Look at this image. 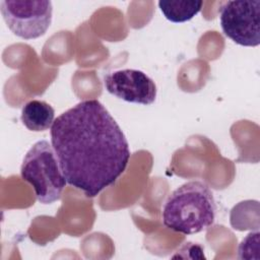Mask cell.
I'll list each match as a JSON object with an SVG mask.
<instances>
[{"label":"cell","instance_id":"obj_1","mask_svg":"<svg viewBox=\"0 0 260 260\" xmlns=\"http://www.w3.org/2000/svg\"><path fill=\"white\" fill-rule=\"evenodd\" d=\"M51 144L67 184L92 198L125 172L131 151L122 129L98 100H85L55 119Z\"/></svg>","mask_w":260,"mask_h":260},{"label":"cell","instance_id":"obj_2","mask_svg":"<svg viewBox=\"0 0 260 260\" xmlns=\"http://www.w3.org/2000/svg\"><path fill=\"white\" fill-rule=\"evenodd\" d=\"M216 205L209 187L200 181H189L168 197L162 208V222L169 230L193 235L209 228L215 219Z\"/></svg>","mask_w":260,"mask_h":260},{"label":"cell","instance_id":"obj_3","mask_svg":"<svg viewBox=\"0 0 260 260\" xmlns=\"http://www.w3.org/2000/svg\"><path fill=\"white\" fill-rule=\"evenodd\" d=\"M20 176L32 186L38 200L43 204L58 201L67 183L54 148L47 140L36 142L26 152Z\"/></svg>","mask_w":260,"mask_h":260},{"label":"cell","instance_id":"obj_4","mask_svg":"<svg viewBox=\"0 0 260 260\" xmlns=\"http://www.w3.org/2000/svg\"><path fill=\"white\" fill-rule=\"evenodd\" d=\"M0 10L7 27L24 40L42 37L52 23L53 5L48 0H4Z\"/></svg>","mask_w":260,"mask_h":260},{"label":"cell","instance_id":"obj_5","mask_svg":"<svg viewBox=\"0 0 260 260\" xmlns=\"http://www.w3.org/2000/svg\"><path fill=\"white\" fill-rule=\"evenodd\" d=\"M223 34L244 47L260 44V1H225L219 7Z\"/></svg>","mask_w":260,"mask_h":260},{"label":"cell","instance_id":"obj_6","mask_svg":"<svg viewBox=\"0 0 260 260\" xmlns=\"http://www.w3.org/2000/svg\"><path fill=\"white\" fill-rule=\"evenodd\" d=\"M104 84L109 93L128 103L151 105L156 99V85L143 71L122 69L104 76Z\"/></svg>","mask_w":260,"mask_h":260},{"label":"cell","instance_id":"obj_7","mask_svg":"<svg viewBox=\"0 0 260 260\" xmlns=\"http://www.w3.org/2000/svg\"><path fill=\"white\" fill-rule=\"evenodd\" d=\"M20 119L28 130L41 132L52 127L55 121V111L45 101L31 100L22 107Z\"/></svg>","mask_w":260,"mask_h":260},{"label":"cell","instance_id":"obj_8","mask_svg":"<svg viewBox=\"0 0 260 260\" xmlns=\"http://www.w3.org/2000/svg\"><path fill=\"white\" fill-rule=\"evenodd\" d=\"M158 7L164 16L175 23L185 22L196 16L202 6V1L179 0V1H158Z\"/></svg>","mask_w":260,"mask_h":260}]
</instances>
